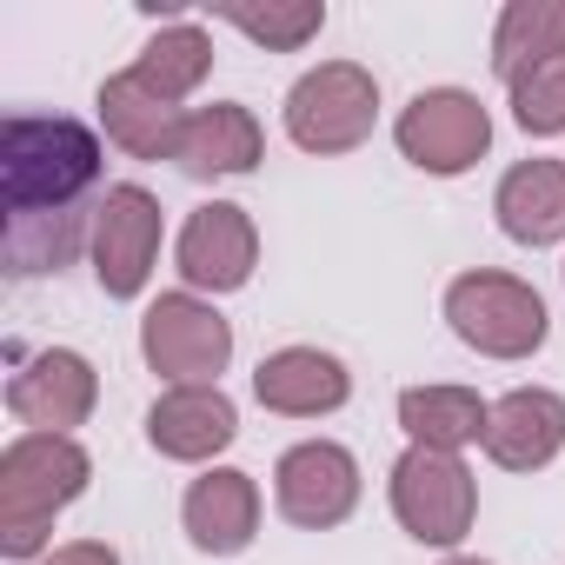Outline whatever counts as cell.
<instances>
[{"instance_id": "cell-1", "label": "cell", "mask_w": 565, "mask_h": 565, "mask_svg": "<svg viewBox=\"0 0 565 565\" xmlns=\"http://www.w3.org/2000/svg\"><path fill=\"white\" fill-rule=\"evenodd\" d=\"M100 134L74 114H8L0 127V200L8 213H67L100 186Z\"/></svg>"}, {"instance_id": "cell-2", "label": "cell", "mask_w": 565, "mask_h": 565, "mask_svg": "<svg viewBox=\"0 0 565 565\" xmlns=\"http://www.w3.org/2000/svg\"><path fill=\"white\" fill-rule=\"evenodd\" d=\"M94 479V459L81 439H61V433H21L0 452V552L8 558H47V532L54 519L87 492Z\"/></svg>"}, {"instance_id": "cell-3", "label": "cell", "mask_w": 565, "mask_h": 565, "mask_svg": "<svg viewBox=\"0 0 565 565\" xmlns=\"http://www.w3.org/2000/svg\"><path fill=\"white\" fill-rule=\"evenodd\" d=\"M446 327L479 360H532L552 333V313H545L532 279L499 273V266H472L446 287Z\"/></svg>"}, {"instance_id": "cell-4", "label": "cell", "mask_w": 565, "mask_h": 565, "mask_svg": "<svg viewBox=\"0 0 565 565\" xmlns=\"http://www.w3.org/2000/svg\"><path fill=\"white\" fill-rule=\"evenodd\" d=\"M279 114H287V140L300 153L333 160V153H353V147L373 140V127H380V81L360 61H320V67H307L287 87V107Z\"/></svg>"}, {"instance_id": "cell-5", "label": "cell", "mask_w": 565, "mask_h": 565, "mask_svg": "<svg viewBox=\"0 0 565 565\" xmlns=\"http://www.w3.org/2000/svg\"><path fill=\"white\" fill-rule=\"evenodd\" d=\"M386 499H393V519L406 539L419 545H439L452 552L472 519H479V479L459 452H426V446H406L393 459V479H386Z\"/></svg>"}, {"instance_id": "cell-6", "label": "cell", "mask_w": 565, "mask_h": 565, "mask_svg": "<svg viewBox=\"0 0 565 565\" xmlns=\"http://www.w3.org/2000/svg\"><path fill=\"white\" fill-rule=\"evenodd\" d=\"M393 140H399V153H406L419 173L459 180V173H472V167L486 160V147H492V114H486L479 94H466V87H426V94H413V100L399 107Z\"/></svg>"}, {"instance_id": "cell-7", "label": "cell", "mask_w": 565, "mask_h": 565, "mask_svg": "<svg viewBox=\"0 0 565 565\" xmlns=\"http://www.w3.org/2000/svg\"><path fill=\"white\" fill-rule=\"evenodd\" d=\"M140 360L167 380V386H220L226 360H233V327L213 313V300L200 294H160L140 320Z\"/></svg>"}, {"instance_id": "cell-8", "label": "cell", "mask_w": 565, "mask_h": 565, "mask_svg": "<svg viewBox=\"0 0 565 565\" xmlns=\"http://www.w3.org/2000/svg\"><path fill=\"white\" fill-rule=\"evenodd\" d=\"M160 239H167V213L147 186L120 180L100 193L94 206V279H100V294L107 300H140L147 294V279H153V259H160Z\"/></svg>"}, {"instance_id": "cell-9", "label": "cell", "mask_w": 565, "mask_h": 565, "mask_svg": "<svg viewBox=\"0 0 565 565\" xmlns=\"http://www.w3.org/2000/svg\"><path fill=\"white\" fill-rule=\"evenodd\" d=\"M273 505L300 532H333L360 505V459L340 439H300L273 466Z\"/></svg>"}, {"instance_id": "cell-10", "label": "cell", "mask_w": 565, "mask_h": 565, "mask_svg": "<svg viewBox=\"0 0 565 565\" xmlns=\"http://www.w3.org/2000/svg\"><path fill=\"white\" fill-rule=\"evenodd\" d=\"M173 266L186 279V294H213V300L239 294L246 279H253V266H259V226H253V213L233 206V200L193 206L186 226H180V239H173Z\"/></svg>"}, {"instance_id": "cell-11", "label": "cell", "mask_w": 565, "mask_h": 565, "mask_svg": "<svg viewBox=\"0 0 565 565\" xmlns=\"http://www.w3.org/2000/svg\"><path fill=\"white\" fill-rule=\"evenodd\" d=\"M100 406V373L87 353L74 347H41L34 360L14 366L8 380V413L28 426V433H61L74 439V426H87Z\"/></svg>"}, {"instance_id": "cell-12", "label": "cell", "mask_w": 565, "mask_h": 565, "mask_svg": "<svg viewBox=\"0 0 565 565\" xmlns=\"http://www.w3.org/2000/svg\"><path fill=\"white\" fill-rule=\"evenodd\" d=\"M253 399L279 419H327L353 399V373L327 347H279L253 366Z\"/></svg>"}, {"instance_id": "cell-13", "label": "cell", "mask_w": 565, "mask_h": 565, "mask_svg": "<svg viewBox=\"0 0 565 565\" xmlns=\"http://www.w3.org/2000/svg\"><path fill=\"white\" fill-rule=\"evenodd\" d=\"M239 439V406L220 386H167L147 406V446L180 466H206Z\"/></svg>"}, {"instance_id": "cell-14", "label": "cell", "mask_w": 565, "mask_h": 565, "mask_svg": "<svg viewBox=\"0 0 565 565\" xmlns=\"http://www.w3.org/2000/svg\"><path fill=\"white\" fill-rule=\"evenodd\" d=\"M180 525H186L193 552H206V558H239V552L253 545V532H259V486H253V472H239V466H206V472L186 486V499H180Z\"/></svg>"}, {"instance_id": "cell-15", "label": "cell", "mask_w": 565, "mask_h": 565, "mask_svg": "<svg viewBox=\"0 0 565 565\" xmlns=\"http://www.w3.org/2000/svg\"><path fill=\"white\" fill-rule=\"evenodd\" d=\"M479 446L499 472H545L565 452V399L552 386H512L505 399H492Z\"/></svg>"}, {"instance_id": "cell-16", "label": "cell", "mask_w": 565, "mask_h": 565, "mask_svg": "<svg viewBox=\"0 0 565 565\" xmlns=\"http://www.w3.org/2000/svg\"><path fill=\"white\" fill-rule=\"evenodd\" d=\"M266 160V134L253 120V107L239 100H213V107H193L180 120V147H173V167L186 180H239Z\"/></svg>"}, {"instance_id": "cell-17", "label": "cell", "mask_w": 565, "mask_h": 565, "mask_svg": "<svg viewBox=\"0 0 565 565\" xmlns=\"http://www.w3.org/2000/svg\"><path fill=\"white\" fill-rule=\"evenodd\" d=\"M94 114H100L107 147H120L127 160H173V147H180V120H186L173 100H160L153 87H140L134 67L100 81Z\"/></svg>"}, {"instance_id": "cell-18", "label": "cell", "mask_w": 565, "mask_h": 565, "mask_svg": "<svg viewBox=\"0 0 565 565\" xmlns=\"http://www.w3.org/2000/svg\"><path fill=\"white\" fill-rule=\"evenodd\" d=\"M499 233L512 246H565V160H519L492 186Z\"/></svg>"}, {"instance_id": "cell-19", "label": "cell", "mask_w": 565, "mask_h": 565, "mask_svg": "<svg viewBox=\"0 0 565 565\" xmlns=\"http://www.w3.org/2000/svg\"><path fill=\"white\" fill-rule=\"evenodd\" d=\"M486 419H492V406L472 386H406L399 393V433H406V446H426V452L479 446Z\"/></svg>"}, {"instance_id": "cell-20", "label": "cell", "mask_w": 565, "mask_h": 565, "mask_svg": "<svg viewBox=\"0 0 565 565\" xmlns=\"http://www.w3.org/2000/svg\"><path fill=\"white\" fill-rule=\"evenodd\" d=\"M81 246H94V206H67V213H8V226H0V259H8L14 279L61 273V266H74Z\"/></svg>"}, {"instance_id": "cell-21", "label": "cell", "mask_w": 565, "mask_h": 565, "mask_svg": "<svg viewBox=\"0 0 565 565\" xmlns=\"http://www.w3.org/2000/svg\"><path fill=\"white\" fill-rule=\"evenodd\" d=\"M565 54V0H505L492 28V74L512 87L525 67Z\"/></svg>"}, {"instance_id": "cell-22", "label": "cell", "mask_w": 565, "mask_h": 565, "mask_svg": "<svg viewBox=\"0 0 565 565\" xmlns=\"http://www.w3.org/2000/svg\"><path fill=\"white\" fill-rule=\"evenodd\" d=\"M206 74H213V34L200 28V21H173V28H160L147 47H140V61H134V81L140 87H153L160 100H193L200 87H206Z\"/></svg>"}, {"instance_id": "cell-23", "label": "cell", "mask_w": 565, "mask_h": 565, "mask_svg": "<svg viewBox=\"0 0 565 565\" xmlns=\"http://www.w3.org/2000/svg\"><path fill=\"white\" fill-rule=\"evenodd\" d=\"M213 21L239 28L266 54H300L307 41H320L327 8H320V0H266V8H213Z\"/></svg>"}, {"instance_id": "cell-24", "label": "cell", "mask_w": 565, "mask_h": 565, "mask_svg": "<svg viewBox=\"0 0 565 565\" xmlns=\"http://www.w3.org/2000/svg\"><path fill=\"white\" fill-rule=\"evenodd\" d=\"M505 100H512L519 134H532V140H558V134H565V54L525 67V74L505 87Z\"/></svg>"}, {"instance_id": "cell-25", "label": "cell", "mask_w": 565, "mask_h": 565, "mask_svg": "<svg viewBox=\"0 0 565 565\" xmlns=\"http://www.w3.org/2000/svg\"><path fill=\"white\" fill-rule=\"evenodd\" d=\"M41 565H120V552L100 545V539H74V545H54Z\"/></svg>"}, {"instance_id": "cell-26", "label": "cell", "mask_w": 565, "mask_h": 565, "mask_svg": "<svg viewBox=\"0 0 565 565\" xmlns=\"http://www.w3.org/2000/svg\"><path fill=\"white\" fill-rule=\"evenodd\" d=\"M446 565H486V558H466V552H452V558H446Z\"/></svg>"}, {"instance_id": "cell-27", "label": "cell", "mask_w": 565, "mask_h": 565, "mask_svg": "<svg viewBox=\"0 0 565 565\" xmlns=\"http://www.w3.org/2000/svg\"><path fill=\"white\" fill-rule=\"evenodd\" d=\"M558 273H565V266H558Z\"/></svg>"}]
</instances>
